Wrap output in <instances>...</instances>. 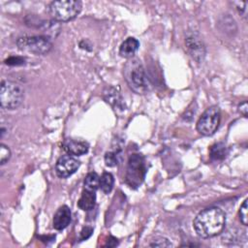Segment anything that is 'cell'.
I'll return each instance as SVG.
<instances>
[{
  "instance_id": "cell-1",
  "label": "cell",
  "mask_w": 248,
  "mask_h": 248,
  "mask_svg": "<svg viewBox=\"0 0 248 248\" xmlns=\"http://www.w3.org/2000/svg\"><path fill=\"white\" fill-rule=\"evenodd\" d=\"M225 225L226 214L217 206L204 208L195 217L193 222L196 233L202 238H209L219 234L224 230Z\"/></svg>"
},
{
  "instance_id": "cell-2",
  "label": "cell",
  "mask_w": 248,
  "mask_h": 248,
  "mask_svg": "<svg viewBox=\"0 0 248 248\" xmlns=\"http://www.w3.org/2000/svg\"><path fill=\"white\" fill-rule=\"evenodd\" d=\"M123 75L128 86L135 93L143 95L150 91L151 84L144 67L139 58L132 57L128 59L123 69Z\"/></svg>"
},
{
  "instance_id": "cell-3",
  "label": "cell",
  "mask_w": 248,
  "mask_h": 248,
  "mask_svg": "<svg viewBox=\"0 0 248 248\" xmlns=\"http://www.w3.org/2000/svg\"><path fill=\"white\" fill-rule=\"evenodd\" d=\"M82 4L78 0L52 1L48 5V14L56 21H69L76 18L81 12Z\"/></svg>"
},
{
  "instance_id": "cell-4",
  "label": "cell",
  "mask_w": 248,
  "mask_h": 248,
  "mask_svg": "<svg viewBox=\"0 0 248 248\" xmlns=\"http://www.w3.org/2000/svg\"><path fill=\"white\" fill-rule=\"evenodd\" d=\"M24 98L23 88L16 82L12 80H2L0 87V103L5 109L17 108Z\"/></svg>"
},
{
  "instance_id": "cell-5",
  "label": "cell",
  "mask_w": 248,
  "mask_h": 248,
  "mask_svg": "<svg viewBox=\"0 0 248 248\" xmlns=\"http://www.w3.org/2000/svg\"><path fill=\"white\" fill-rule=\"evenodd\" d=\"M146 174V164L145 159L141 154L135 153L129 157L125 182L131 188H138L143 182Z\"/></svg>"
},
{
  "instance_id": "cell-6",
  "label": "cell",
  "mask_w": 248,
  "mask_h": 248,
  "mask_svg": "<svg viewBox=\"0 0 248 248\" xmlns=\"http://www.w3.org/2000/svg\"><path fill=\"white\" fill-rule=\"evenodd\" d=\"M16 45L20 50L31 52L37 55H45L52 48V44L45 36H24L18 38Z\"/></svg>"
},
{
  "instance_id": "cell-7",
  "label": "cell",
  "mask_w": 248,
  "mask_h": 248,
  "mask_svg": "<svg viewBox=\"0 0 248 248\" xmlns=\"http://www.w3.org/2000/svg\"><path fill=\"white\" fill-rule=\"evenodd\" d=\"M221 111L219 107L211 106L207 108L197 122V130L202 136L213 135L220 124Z\"/></svg>"
},
{
  "instance_id": "cell-8",
  "label": "cell",
  "mask_w": 248,
  "mask_h": 248,
  "mask_svg": "<svg viewBox=\"0 0 248 248\" xmlns=\"http://www.w3.org/2000/svg\"><path fill=\"white\" fill-rule=\"evenodd\" d=\"M80 166V162L71 155H63L55 164V172L60 178H67L74 174Z\"/></svg>"
},
{
  "instance_id": "cell-9",
  "label": "cell",
  "mask_w": 248,
  "mask_h": 248,
  "mask_svg": "<svg viewBox=\"0 0 248 248\" xmlns=\"http://www.w3.org/2000/svg\"><path fill=\"white\" fill-rule=\"evenodd\" d=\"M185 45L193 59L198 63L202 62L205 56V46L201 37L196 33H191L186 37Z\"/></svg>"
},
{
  "instance_id": "cell-10",
  "label": "cell",
  "mask_w": 248,
  "mask_h": 248,
  "mask_svg": "<svg viewBox=\"0 0 248 248\" xmlns=\"http://www.w3.org/2000/svg\"><path fill=\"white\" fill-rule=\"evenodd\" d=\"M63 149L70 155L80 156L88 152L89 145L86 141L75 139H66L63 141Z\"/></svg>"
},
{
  "instance_id": "cell-11",
  "label": "cell",
  "mask_w": 248,
  "mask_h": 248,
  "mask_svg": "<svg viewBox=\"0 0 248 248\" xmlns=\"http://www.w3.org/2000/svg\"><path fill=\"white\" fill-rule=\"evenodd\" d=\"M71 220H72V212L70 207L67 205H62L57 209V211L53 216V221H52L53 228L57 231L64 230L69 226V224L71 223Z\"/></svg>"
},
{
  "instance_id": "cell-12",
  "label": "cell",
  "mask_w": 248,
  "mask_h": 248,
  "mask_svg": "<svg viewBox=\"0 0 248 248\" xmlns=\"http://www.w3.org/2000/svg\"><path fill=\"white\" fill-rule=\"evenodd\" d=\"M140 46L139 41L134 37L127 38L119 47V54L124 58H132L135 56Z\"/></svg>"
},
{
  "instance_id": "cell-13",
  "label": "cell",
  "mask_w": 248,
  "mask_h": 248,
  "mask_svg": "<svg viewBox=\"0 0 248 248\" xmlns=\"http://www.w3.org/2000/svg\"><path fill=\"white\" fill-rule=\"evenodd\" d=\"M96 192L83 189L79 200L78 201V206L84 211H88L94 208L96 204Z\"/></svg>"
},
{
  "instance_id": "cell-14",
  "label": "cell",
  "mask_w": 248,
  "mask_h": 248,
  "mask_svg": "<svg viewBox=\"0 0 248 248\" xmlns=\"http://www.w3.org/2000/svg\"><path fill=\"white\" fill-rule=\"evenodd\" d=\"M104 99L107 103H108L110 106L116 108H123V103L122 98L119 94V92L114 87H108L104 91Z\"/></svg>"
},
{
  "instance_id": "cell-15",
  "label": "cell",
  "mask_w": 248,
  "mask_h": 248,
  "mask_svg": "<svg viewBox=\"0 0 248 248\" xmlns=\"http://www.w3.org/2000/svg\"><path fill=\"white\" fill-rule=\"evenodd\" d=\"M229 153L228 147L224 142L214 143L209 149V157L212 161H222Z\"/></svg>"
},
{
  "instance_id": "cell-16",
  "label": "cell",
  "mask_w": 248,
  "mask_h": 248,
  "mask_svg": "<svg viewBox=\"0 0 248 248\" xmlns=\"http://www.w3.org/2000/svg\"><path fill=\"white\" fill-rule=\"evenodd\" d=\"M83 185L85 190L96 192L100 185V176L94 171L87 173V175L84 178Z\"/></svg>"
},
{
  "instance_id": "cell-17",
  "label": "cell",
  "mask_w": 248,
  "mask_h": 248,
  "mask_svg": "<svg viewBox=\"0 0 248 248\" xmlns=\"http://www.w3.org/2000/svg\"><path fill=\"white\" fill-rule=\"evenodd\" d=\"M113 183H114L113 175L108 171L103 172V174L100 177L99 187L105 194H108L111 192V190L113 188Z\"/></svg>"
},
{
  "instance_id": "cell-18",
  "label": "cell",
  "mask_w": 248,
  "mask_h": 248,
  "mask_svg": "<svg viewBox=\"0 0 248 248\" xmlns=\"http://www.w3.org/2000/svg\"><path fill=\"white\" fill-rule=\"evenodd\" d=\"M118 152L109 151L105 154V163L108 167H115L118 164Z\"/></svg>"
},
{
  "instance_id": "cell-19",
  "label": "cell",
  "mask_w": 248,
  "mask_h": 248,
  "mask_svg": "<svg viewBox=\"0 0 248 248\" xmlns=\"http://www.w3.org/2000/svg\"><path fill=\"white\" fill-rule=\"evenodd\" d=\"M247 199L244 200L243 203L241 204L239 211H238V215H239V220L241 222L242 225L247 226L248 225V214H247V210H248V205H247Z\"/></svg>"
},
{
  "instance_id": "cell-20",
  "label": "cell",
  "mask_w": 248,
  "mask_h": 248,
  "mask_svg": "<svg viewBox=\"0 0 248 248\" xmlns=\"http://www.w3.org/2000/svg\"><path fill=\"white\" fill-rule=\"evenodd\" d=\"M151 247H171L172 244L171 242L163 236H158L155 239L152 240V242L149 244Z\"/></svg>"
},
{
  "instance_id": "cell-21",
  "label": "cell",
  "mask_w": 248,
  "mask_h": 248,
  "mask_svg": "<svg viewBox=\"0 0 248 248\" xmlns=\"http://www.w3.org/2000/svg\"><path fill=\"white\" fill-rule=\"evenodd\" d=\"M11 157V150L10 148L5 145L4 143H1L0 145V164L4 165L7 161H9Z\"/></svg>"
},
{
  "instance_id": "cell-22",
  "label": "cell",
  "mask_w": 248,
  "mask_h": 248,
  "mask_svg": "<svg viewBox=\"0 0 248 248\" xmlns=\"http://www.w3.org/2000/svg\"><path fill=\"white\" fill-rule=\"evenodd\" d=\"M25 62V59L23 57H19V56H12L8 59L5 60V63L7 65H11V66H18V65H23Z\"/></svg>"
},
{
  "instance_id": "cell-23",
  "label": "cell",
  "mask_w": 248,
  "mask_h": 248,
  "mask_svg": "<svg viewBox=\"0 0 248 248\" xmlns=\"http://www.w3.org/2000/svg\"><path fill=\"white\" fill-rule=\"evenodd\" d=\"M92 233H93V228L92 227L86 226V227L82 228V230L80 232V234H79V240L83 241V240L88 239L92 235Z\"/></svg>"
},
{
  "instance_id": "cell-24",
  "label": "cell",
  "mask_w": 248,
  "mask_h": 248,
  "mask_svg": "<svg viewBox=\"0 0 248 248\" xmlns=\"http://www.w3.org/2000/svg\"><path fill=\"white\" fill-rule=\"evenodd\" d=\"M238 110L239 112L244 116L247 117V111H248V107H247V103L243 102L238 106Z\"/></svg>"
},
{
  "instance_id": "cell-25",
  "label": "cell",
  "mask_w": 248,
  "mask_h": 248,
  "mask_svg": "<svg viewBox=\"0 0 248 248\" xmlns=\"http://www.w3.org/2000/svg\"><path fill=\"white\" fill-rule=\"evenodd\" d=\"M116 245H118V240H117L115 237H113V236H109L105 246L114 247V246H116Z\"/></svg>"
}]
</instances>
